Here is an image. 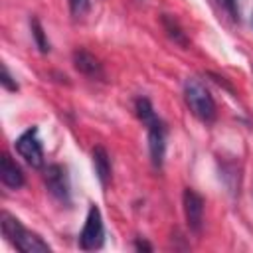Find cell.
Here are the masks:
<instances>
[{
	"label": "cell",
	"mask_w": 253,
	"mask_h": 253,
	"mask_svg": "<svg viewBox=\"0 0 253 253\" xmlns=\"http://www.w3.org/2000/svg\"><path fill=\"white\" fill-rule=\"evenodd\" d=\"M184 101L194 117L204 123H211L215 119V101L202 79L188 77L184 83Z\"/></svg>",
	"instance_id": "obj_3"
},
{
	"label": "cell",
	"mask_w": 253,
	"mask_h": 253,
	"mask_svg": "<svg viewBox=\"0 0 253 253\" xmlns=\"http://www.w3.org/2000/svg\"><path fill=\"white\" fill-rule=\"evenodd\" d=\"M0 180L10 190H20L24 186V172L8 152H4L0 158Z\"/></svg>",
	"instance_id": "obj_8"
},
{
	"label": "cell",
	"mask_w": 253,
	"mask_h": 253,
	"mask_svg": "<svg viewBox=\"0 0 253 253\" xmlns=\"http://www.w3.org/2000/svg\"><path fill=\"white\" fill-rule=\"evenodd\" d=\"M67 2L73 18H83L91 8V0H67Z\"/></svg>",
	"instance_id": "obj_13"
},
{
	"label": "cell",
	"mask_w": 253,
	"mask_h": 253,
	"mask_svg": "<svg viewBox=\"0 0 253 253\" xmlns=\"http://www.w3.org/2000/svg\"><path fill=\"white\" fill-rule=\"evenodd\" d=\"M162 24H164V30L168 32V36H170L176 43H182V45H186V43H188V40H186V36H184V32H182V28L178 26V22H176L172 16L164 14V16H162Z\"/></svg>",
	"instance_id": "obj_11"
},
{
	"label": "cell",
	"mask_w": 253,
	"mask_h": 253,
	"mask_svg": "<svg viewBox=\"0 0 253 253\" xmlns=\"http://www.w3.org/2000/svg\"><path fill=\"white\" fill-rule=\"evenodd\" d=\"M0 83H2V87L8 89V91H18V83H16V79L10 75V71H8L6 65H2V77H0Z\"/></svg>",
	"instance_id": "obj_15"
},
{
	"label": "cell",
	"mask_w": 253,
	"mask_h": 253,
	"mask_svg": "<svg viewBox=\"0 0 253 253\" xmlns=\"http://www.w3.org/2000/svg\"><path fill=\"white\" fill-rule=\"evenodd\" d=\"M43 182L47 192L61 204L71 202V186H69V176L67 170L61 164H49L43 174Z\"/></svg>",
	"instance_id": "obj_6"
},
{
	"label": "cell",
	"mask_w": 253,
	"mask_h": 253,
	"mask_svg": "<svg viewBox=\"0 0 253 253\" xmlns=\"http://www.w3.org/2000/svg\"><path fill=\"white\" fill-rule=\"evenodd\" d=\"M73 65L79 73L91 77V79H101L103 77V65L99 63V59L85 51V49H75L73 51Z\"/></svg>",
	"instance_id": "obj_9"
},
{
	"label": "cell",
	"mask_w": 253,
	"mask_h": 253,
	"mask_svg": "<svg viewBox=\"0 0 253 253\" xmlns=\"http://www.w3.org/2000/svg\"><path fill=\"white\" fill-rule=\"evenodd\" d=\"M103 241H105L103 215H101V210L93 204V206H89V211H87L83 229L79 233V247L83 251H95V249H101L103 247Z\"/></svg>",
	"instance_id": "obj_4"
},
{
	"label": "cell",
	"mask_w": 253,
	"mask_h": 253,
	"mask_svg": "<svg viewBox=\"0 0 253 253\" xmlns=\"http://www.w3.org/2000/svg\"><path fill=\"white\" fill-rule=\"evenodd\" d=\"M30 28H32V36H34V42H36L38 49H40L42 53H47V51H49V42H47V38H45V32H43L40 20H38V18H32V20H30Z\"/></svg>",
	"instance_id": "obj_12"
},
{
	"label": "cell",
	"mask_w": 253,
	"mask_h": 253,
	"mask_svg": "<svg viewBox=\"0 0 253 253\" xmlns=\"http://www.w3.org/2000/svg\"><path fill=\"white\" fill-rule=\"evenodd\" d=\"M134 247H136L138 251H140V249H146V251H152V245H148L146 241H140V239H136V241H134Z\"/></svg>",
	"instance_id": "obj_16"
},
{
	"label": "cell",
	"mask_w": 253,
	"mask_h": 253,
	"mask_svg": "<svg viewBox=\"0 0 253 253\" xmlns=\"http://www.w3.org/2000/svg\"><path fill=\"white\" fill-rule=\"evenodd\" d=\"M215 2L219 4V8H221L233 22L239 20V6H237V0H215Z\"/></svg>",
	"instance_id": "obj_14"
},
{
	"label": "cell",
	"mask_w": 253,
	"mask_h": 253,
	"mask_svg": "<svg viewBox=\"0 0 253 253\" xmlns=\"http://www.w3.org/2000/svg\"><path fill=\"white\" fill-rule=\"evenodd\" d=\"M16 152L32 166V168H42L43 166V148H42V142H40V136H38V126H32L28 130H24L16 142Z\"/></svg>",
	"instance_id": "obj_5"
},
{
	"label": "cell",
	"mask_w": 253,
	"mask_h": 253,
	"mask_svg": "<svg viewBox=\"0 0 253 253\" xmlns=\"http://www.w3.org/2000/svg\"><path fill=\"white\" fill-rule=\"evenodd\" d=\"M182 204H184V215L190 231L200 233L204 225V198L196 190L186 188L182 196Z\"/></svg>",
	"instance_id": "obj_7"
},
{
	"label": "cell",
	"mask_w": 253,
	"mask_h": 253,
	"mask_svg": "<svg viewBox=\"0 0 253 253\" xmlns=\"http://www.w3.org/2000/svg\"><path fill=\"white\" fill-rule=\"evenodd\" d=\"M0 223H2V233L4 237L18 249V251H24V253H40V251H49L51 247L34 231L26 229L18 217H14L12 213L8 211H2L0 215Z\"/></svg>",
	"instance_id": "obj_2"
},
{
	"label": "cell",
	"mask_w": 253,
	"mask_h": 253,
	"mask_svg": "<svg viewBox=\"0 0 253 253\" xmlns=\"http://www.w3.org/2000/svg\"><path fill=\"white\" fill-rule=\"evenodd\" d=\"M136 115L142 121V125L146 126V134H148V150H150V160L154 168H162L164 164V154H166V126L160 121V117L156 115L152 103L146 97L136 99Z\"/></svg>",
	"instance_id": "obj_1"
},
{
	"label": "cell",
	"mask_w": 253,
	"mask_h": 253,
	"mask_svg": "<svg viewBox=\"0 0 253 253\" xmlns=\"http://www.w3.org/2000/svg\"><path fill=\"white\" fill-rule=\"evenodd\" d=\"M93 168H95V174H97L101 186H107L111 180V158L103 146L93 148Z\"/></svg>",
	"instance_id": "obj_10"
}]
</instances>
